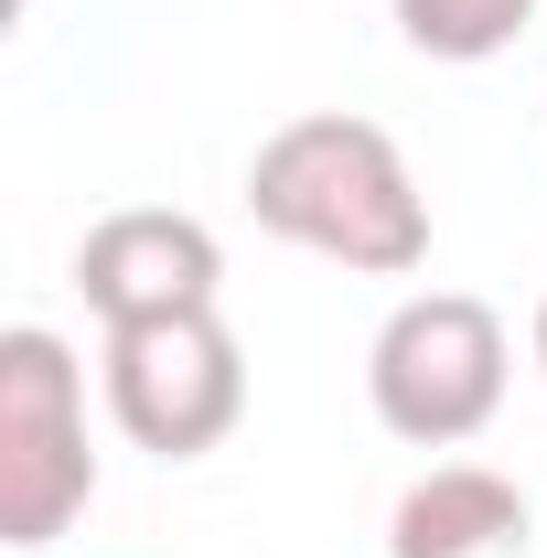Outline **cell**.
Here are the masks:
<instances>
[{
    "mask_svg": "<svg viewBox=\"0 0 547 558\" xmlns=\"http://www.w3.org/2000/svg\"><path fill=\"white\" fill-rule=\"evenodd\" d=\"M247 215L312 247V258H343L365 279H409L429 258V194H418L409 150L354 119V108H301L258 140L247 161Z\"/></svg>",
    "mask_w": 547,
    "mask_h": 558,
    "instance_id": "1",
    "label": "cell"
},
{
    "mask_svg": "<svg viewBox=\"0 0 547 558\" xmlns=\"http://www.w3.org/2000/svg\"><path fill=\"white\" fill-rule=\"evenodd\" d=\"M505 312L473 301V290H418L398 301L387 323H376V354H365V398L376 418L418 440V451H451V440H473L483 418L505 409Z\"/></svg>",
    "mask_w": 547,
    "mask_h": 558,
    "instance_id": "2",
    "label": "cell"
},
{
    "mask_svg": "<svg viewBox=\"0 0 547 558\" xmlns=\"http://www.w3.org/2000/svg\"><path fill=\"white\" fill-rule=\"evenodd\" d=\"M97 494V451H86V387H75L65 333L11 323L0 333V537L44 548L65 537Z\"/></svg>",
    "mask_w": 547,
    "mask_h": 558,
    "instance_id": "3",
    "label": "cell"
},
{
    "mask_svg": "<svg viewBox=\"0 0 547 558\" xmlns=\"http://www.w3.org/2000/svg\"><path fill=\"white\" fill-rule=\"evenodd\" d=\"M108 409H119V429H130L139 451L194 462L247 409V354H236V333L215 312L130 323V333H108Z\"/></svg>",
    "mask_w": 547,
    "mask_h": 558,
    "instance_id": "4",
    "label": "cell"
},
{
    "mask_svg": "<svg viewBox=\"0 0 547 558\" xmlns=\"http://www.w3.org/2000/svg\"><path fill=\"white\" fill-rule=\"evenodd\" d=\"M215 279H226L215 226H194L172 205H119V215H97L86 247H75V290H86V312L108 333L172 323V312H215Z\"/></svg>",
    "mask_w": 547,
    "mask_h": 558,
    "instance_id": "5",
    "label": "cell"
},
{
    "mask_svg": "<svg viewBox=\"0 0 547 558\" xmlns=\"http://www.w3.org/2000/svg\"><path fill=\"white\" fill-rule=\"evenodd\" d=\"M526 494L483 462H440L398 494L387 515V558H526Z\"/></svg>",
    "mask_w": 547,
    "mask_h": 558,
    "instance_id": "6",
    "label": "cell"
},
{
    "mask_svg": "<svg viewBox=\"0 0 547 558\" xmlns=\"http://www.w3.org/2000/svg\"><path fill=\"white\" fill-rule=\"evenodd\" d=\"M387 11H398V33L429 65H483L537 22V0H387Z\"/></svg>",
    "mask_w": 547,
    "mask_h": 558,
    "instance_id": "7",
    "label": "cell"
},
{
    "mask_svg": "<svg viewBox=\"0 0 547 558\" xmlns=\"http://www.w3.org/2000/svg\"><path fill=\"white\" fill-rule=\"evenodd\" d=\"M537 365H547V301H537Z\"/></svg>",
    "mask_w": 547,
    "mask_h": 558,
    "instance_id": "8",
    "label": "cell"
}]
</instances>
